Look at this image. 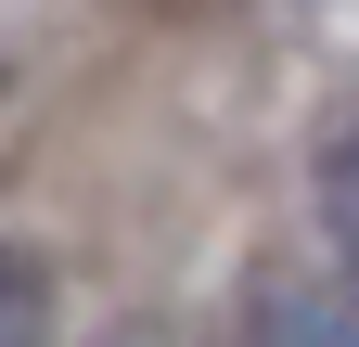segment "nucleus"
<instances>
[{
  "instance_id": "f257e3e1",
  "label": "nucleus",
  "mask_w": 359,
  "mask_h": 347,
  "mask_svg": "<svg viewBox=\"0 0 359 347\" xmlns=\"http://www.w3.org/2000/svg\"><path fill=\"white\" fill-rule=\"evenodd\" d=\"M321 219H334V257H346V283H359V129L321 155Z\"/></svg>"
}]
</instances>
